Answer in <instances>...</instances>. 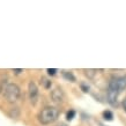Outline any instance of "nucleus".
Masks as SVG:
<instances>
[{"mask_svg": "<svg viewBox=\"0 0 126 126\" xmlns=\"http://www.w3.org/2000/svg\"><path fill=\"white\" fill-rule=\"evenodd\" d=\"M125 89H126V75L113 78L109 82V86H108V92H107L108 102L112 104V105H116L119 94L123 90H125Z\"/></svg>", "mask_w": 126, "mask_h": 126, "instance_id": "f257e3e1", "label": "nucleus"}, {"mask_svg": "<svg viewBox=\"0 0 126 126\" xmlns=\"http://www.w3.org/2000/svg\"><path fill=\"white\" fill-rule=\"evenodd\" d=\"M59 110L54 107H45L44 109L39 111L38 116V122L42 124V125H50L52 124L59 118Z\"/></svg>", "mask_w": 126, "mask_h": 126, "instance_id": "f03ea898", "label": "nucleus"}, {"mask_svg": "<svg viewBox=\"0 0 126 126\" xmlns=\"http://www.w3.org/2000/svg\"><path fill=\"white\" fill-rule=\"evenodd\" d=\"M21 89L16 83H7L4 87V97L8 103H15L20 99Z\"/></svg>", "mask_w": 126, "mask_h": 126, "instance_id": "7ed1b4c3", "label": "nucleus"}, {"mask_svg": "<svg viewBox=\"0 0 126 126\" xmlns=\"http://www.w3.org/2000/svg\"><path fill=\"white\" fill-rule=\"evenodd\" d=\"M38 97H39V90L37 84L35 83L34 81H30L28 83V98L30 101V103L32 105H36L38 102Z\"/></svg>", "mask_w": 126, "mask_h": 126, "instance_id": "20e7f679", "label": "nucleus"}, {"mask_svg": "<svg viewBox=\"0 0 126 126\" xmlns=\"http://www.w3.org/2000/svg\"><path fill=\"white\" fill-rule=\"evenodd\" d=\"M50 97H51V101H52L53 103L60 104L65 101V93H64V90H63L60 87H56L51 92Z\"/></svg>", "mask_w": 126, "mask_h": 126, "instance_id": "39448f33", "label": "nucleus"}, {"mask_svg": "<svg viewBox=\"0 0 126 126\" xmlns=\"http://www.w3.org/2000/svg\"><path fill=\"white\" fill-rule=\"evenodd\" d=\"M20 113H21V111H20V108H17V107L11 108L9 111H8V115H9L11 118H19Z\"/></svg>", "mask_w": 126, "mask_h": 126, "instance_id": "423d86ee", "label": "nucleus"}, {"mask_svg": "<svg viewBox=\"0 0 126 126\" xmlns=\"http://www.w3.org/2000/svg\"><path fill=\"white\" fill-rule=\"evenodd\" d=\"M63 74V77L65 78L67 81H71V82H75V77H74V74L72 72H68V71H63L61 72Z\"/></svg>", "mask_w": 126, "mask_h": 126, "instance_id": "0eeeda50", "label": "nucleus"}, {"mask_svg": "<svg viewBox=\"0 0 126 126\" xmlns=\"http://www.w3.org/2000/svg\"><path fill=\"white\" fill-rule=\"evenodd\" d=\"M97 73V69H84V74L88 79H94Z\"/></svg>", "mask_w": 126, "mask_h": 126, "instance_id": "6e6552de", "label": "nucleus"}, {"mask_svg": "<svg viewBox=\"0 0 126 126\" xmlns=\"http://www.w3.org/2000/svg\"><path fill=\"white\" fill-rule=\"evenodd\" d=\"M103 118L105 119V120H112L113 119V113L111 112V111H109V110H107V111H104L103 112Z\"/></svg>", "mask_w": 126, "mask_h": 126, "instance_id": "1a4fd4ad", "label": "nucleus"}, {"mask_svg": "<svg viewBox=\"0 0 126 126\" xmlns=\"http://www.w3.org/2000/svg\"><path fill=\"white\" fill-rule=\"evenodd\" d=\"M41 83L43 84V87L45 88V89H49L51 87V81L49 79H46V78H42L41 79Z\"/></svg>", "mask_w": 126, "mask_h": 126, "instance_id": "9d476101", "label": "nucleus"}, {"mask_svg": "<svg viewBox=\"0 0 126 126\" xmlns=\"http://www.w3.org/2000/svg\"><path fill=\"white\" fill-rule=\"evenodd\" d=\"M80 87H81V89H82V92H83V93H88V92H89V89H90L89 84H88V83H84V82H81V83H80Z\"/></svg>", "mask_w": 126, "mask_h": 126, "instance_id": "9b49d317", "label": "nucleus"}, {"mask_svg": "<svg viewBox=\"0 0 126 126\" xmlns=\"http://www.w3.org/2000/svg\"><path fill=\"white\" fill-rule=\"evenodd\" d=\"M74 117H75V111L74 110H69L68 112H67V115H66V119H67V120H72Z\"/></svg>", "mask_w": 126, "mask_h": 126, "instance_id": "f8f14e48", "label": "nucleus"}, {"mask_svg": "<svg viewBox=\"0 0 126 126\" xmlns=\"http://www.w3.org/2000/svg\"><path fill=\"white\" fill-rule=\"evenodd\" d=\"M46 72H47V74H49V75H52V77H53V75H56V74H57L58 69H56V68H47V69H46Z\"/></svg>", "mask_w": 126, "mask_h": 126, "instance_id": "ddd939ff", "label": "nucleus"}, {"mask_svg": "<svg viewBox=\"0 0 126 126\" xmlns=\"http://www.w3.org/2000/svg\"><path fill=\"white\" fill-rule=\"evenodd\" d=\"M13 71V73L14 74H16V75H19V74H21V73L23 72V69H21V68H19V69H12Z\"/></svg>", "mask_w": 126, "mask_h": 126, "instance_id": "4468645a", "label": "nucleus"}, {"mask_svg": "<svg viewBox=\"0 0 126 126\" xmlns=\"http://www.w3.org/2000/svg\"><path fill=\"white\" fill-rule=\"evenodd\" d=\"M123 107H124V110L126 111V98L124 99V102H123Z\"/></svg>", "mask_w": 126, "mask_h": 126, "instance_id": "2eb2a0df", "label": "nucleus"}, {"mask_svg": "<svg viewBox=\"0 0 126 126\" xmlns=\"http://www.w3.org/2000/svg\"><path fill=\"white\" fill-rule=\"evenodd\" d=\"M56 126H67L65 124V123H60V124H58V125H56Z\"/></svg>", "mask_w": 126, "mask_h": 126, "instance_id": "dca6fc26", "label": "nucleus"}, {"mask_svg": "<svg viewBox=\"0 0 126 126\" xmlns=\"http://www.w3.org/2000/svg\"><path fill=\"white\" fill-rule=\"evenodd\" d=\"M101 126H103V125H102V124H101Z\"/></svg>", "mask_w": 126, "mask_h": 126, "instance_id": "f3484780", "label": "nucleus"}]
</instances>
